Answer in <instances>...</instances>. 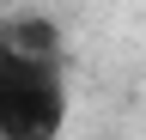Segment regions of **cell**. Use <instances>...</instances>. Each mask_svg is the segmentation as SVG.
I'll use <instances>...</instances> for the list:
<instances>
[{
  "label": "cell",
  "instance_id": "cell-2",
  "mask_svg": "<svg viewBox=\"0 0 146 140\" xmlns=\"http://www.w3.org/2000/svg\"><path fill=\"white\" fill-rule=\"evenodd\" d=\"M0 43H6V49H25V55H61V25L43 19V12H31V19L0 25Z\"/></svg>",
  "mask_w": 146,
  "mask_h": 140
},
{
  "label": "cell",
  "instance_id": "cell-1",
  "mask_svg": "<svg viewBox=\"0 0 146 140\" xmlns=\"http://www.w3.org/2000/svg\"><path fill=\"white\" fill-rule=\"evenodd\" d=\"M67 122V79L61 55H25L0 43V134L6 140H49Z\"/></svg>",
  "mask_w": 146,
  "mask_h": 140
}]
</instances>
